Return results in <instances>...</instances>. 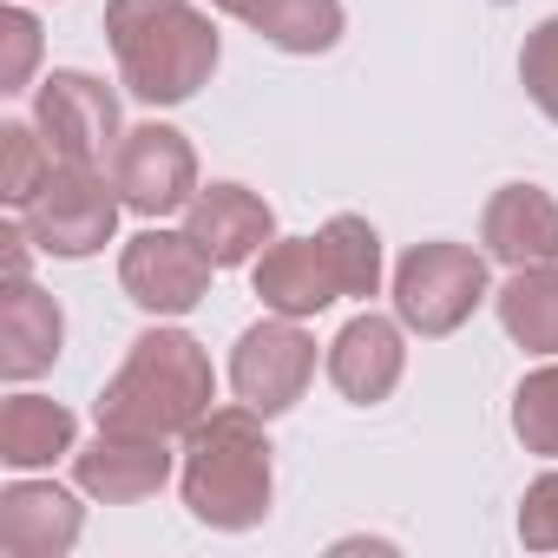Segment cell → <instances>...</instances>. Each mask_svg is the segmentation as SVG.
<instances>
[{
	"label": "cell",
	"mask_w": 558,
	"mask_h": 558,
	"mask_svg": "<svg viewBox=\"0 0 558 558\" xmlns=\"http://www.w3.org/2000/svg\"><path fill=\"white\" fill-rule=\"evenodd\" d=\"M512 434L525 440V453L558 460V355L519 381V395H512Z\"/></svg>",
	"instance_id": "cell-21"
},
{
	"label": "cell",
	"mask_w": 558,
	"mask_h": 558,
	"mask_svg": "<svg viewBox=\"0 0 558 558\" xmlns=\"http://www.w3.org/2000/svg\"><path fill=\"white\" fill-rule=\"evenodd\" d=\"M210 395H217L210 355L184 329H145L125 349L106 395H99V427L171 440V434H191L210 414Z\"/></svg>",
	"instance_id": "cell-4"
},
{
	"label": "cell",
	"mask_w": 558,
	"mask_h": 558,
	"mask_svg": "<svg viewBox=\"0 0 558 558\" xmlns=\"http://www.w3.org/2000/svg\"><path fill=\"white\" fill-rule=\"evenodd\" d=\"M283 53H329L342 40V0H210Z\"/></svg>",
	"instance_id": "cell-17"
},
{
	"label": "cell",
	"mask_w": 558,
	"mask_h": 558,
	"mask_svg": "<svg viewBox=\"0 0 558 558\" xmlns=\"http://www.w3.org/2000/svg\"><path fill=\"white\" fill-rule=\"evenodd\" d=\"M184 230L197 236V250L217 263V269H236V263H256L269 250V204L250 191V184H204L191 204H184Z\"/></svg>",
	"instance_id": "cell-12"
},
{
	"label": "cell",
	"mask_w": 558,
	"mask_h": 558,
	"mask_svg": "<svg viewBox=\"0 0 558 558\" xmlns=\"http://www.w3.org/2000/svg\"><path fill=\"white\" fill-rule=\"evenodd\" d=\"M119 184H112V171L106 165H60L53 178H47V191L21 210V223H27V236H34V250L40 256H93V250H106L112 243V230H119Z\"/></svg>",
	"instance_id": "cell-6"
},
{
	"label": "cell",
	"mask_w": 558,
	"mask_h": 558,
	"mask_svg": "<svg viewBox=\"0 0 558 558\" xmlns=\"http://www.w3.org/2000/svg\"><path fill=\"white\" fill-rule=\"evenodd\" d=\"M480 243L506 269L558 263V197L545 184H499L480 217Z\"/></svg>",
	"instance_id": "cell-14"
},
{
	"label": "cell",
	"mask_w": 558,
	"mask_h": 558,
	"mask_svg": "<svg viewBox=\"0 0 558 558\" xmlns=\"http://www.w3.org/2000/svg\"><path fill=\"white\" fill-rule=\"evenodd\" d=\"M73 414L47 395H14L0 408V460L14 473H34V466H53V460H73Z\"/></svg>",
	"instance_id": "cell-18"
},
{
	"label": "cell",
	"mask_w": 558,
	"mask_h": 558,
	"mask_svg": "<svg viewBox=\"0 0 558 558\" xmlns=\"http://www.w3.org/2000/svg\"><path fill=\"white\" fill-rule=\"evenodd\" d=\"M210 256L197 250V236L191 230H138L132 243H125V256H119V283H125V296L145 310V316H191L197 303H204V290H210Z\"/></svg>",
	"instance_id": "cell-8"
},
{
	"label": "cell",
	"mask_w": 558,
	"mask_h": 558,
	"mask_svg": "<svg viewBox=\"0 0 558 558\" xmlns=\"http://www.w3.org/2000/svg\"><path fill=\"white\" fill-rule=\"evenodd\" d=\"M408 349H401V323L362 310L355 323H342V336L329 342V381L355 401V408H381L401 388Z\"/></svg>",
	"instance_id": "cell-13"
},
{
	"label": "cell",
	"mask_w": 558,
	"mask_h": 558,
	"mask_svg": "<svg viewBox=\"0 0 558 558\" xmlns=\"http://www.w3.org/2000/svg\"><path fill=\"white\" fill-rule=\"evenodd\" d=\"M34 125L60 165H112L119 151V99L93 73H47L34 93Z\"/></svg>",
	"instance_id": "cell-10"
},
{
	"label": "cell",
	"mask_w": 558,
	"mask_h": 558,
	"mask_svg": "<svg viewBox=\"0 0 558 558\" xmlns=\"http://www.w3.org/2000/svg\"><path fill=\"white\" fill-rule=\"evenodd\" d=\"M499 323L519 349L558 355V263L512 269V283L499 290Z\"/></svg>",
	"instance_id": "cell-19"
},
{
	"label": "cell",
	"mask_w": 558,
	"mask_h": 558,
	"mask_svg": "<svg viewBox=\"0 0 558 558\" xmlns=\"http://www.w3.org/2000/svg\"><path fill=\"white\" fill-rule=\"evenodd\" d=\"M66 342V316L47 290H34L27 276H14L8 296H0V375L8 381H34L60 362Z\"/></svg>",
	"instance_id": "cell-16"
},
{
	"label": "cell",
	"mask_w": 558,
	"mask_h": 558,
	"mask_svg": "<svg viewBox=\"0 0 558 558\" xmlns=\"http://www.w3.org/2000/svg\"><path fill=\"white\" fill-rule=\"evenodd\" d=\"M310 381H316V342L303 336L296 316H269V323H256V329L236 336L230 388H236V401L256 408L263 421H269V414H290Z\"/></svg>",
	"instance_id": "cell-7"
},
{
	"label": "cell",
	"mask_w": 558,
	"mask_h": 558,
	"mask_svg": "<svg viewBox=\"0 0 558 558\" xmlns=\"http://www.w3.org/2000/svg\"><path fill=\"white\" fill-rule=\"evenodd\" d=\"M80 545V499L53 480H14L0 493V551L8 558H60Z\"/></svg>",
	"instance_id": "cell-15"
},
{
	"label": "cell",
	"mask_w": 558,
	"mask_h": 558,
	"mask_svg": "<svg viewBox=\"0 0 558 558\" xmlns=\"http://www.w3.org/2000/svg\"><path fill=\"white\" fill-rule=\"evenodd\" d=\"M519 538L532 551H558V473L532 480L525 499H519Z\"/></svg>",
	"instance_id": "cell-23"
},
{
	"label": "cell",
	"mask_w": 558,
	"mask_h": 558,
	"mask_svg": "<svg viewBox=\"0 0 558 558\" xmlns=\"http://www.w3.org/2000/svg\"><path fill=\"white\" fill-rule=\"evenodd\" d=\"M256 408H210L191 434H184V460H178V486L197 525L210 532H250L269 519V493H276V466H269V440L256 427Z\"/></svg>",
	"instance_id": "cell-2"
},
{
	"label": "cell",
	"mask_w": 558,
	"mask_h": 558,
	"mask_svg": "<svg viewBox=\"0 0 558 558\" xmlns=\"http://www.w3.org/2000/svg\"><path fill=\"white\" fill-rule=\"evenodd\" d=\"M519 80H525L532 106L558 125V14L525 34V47H519Z\"/></svg>",
	"instance_id": "cell-22"
},
{
	"label": "cell",
	"mask_w": 558,
	"mask_h": 558,
	"mask_svg": "<svg viewBox=\"0 0 558 558\" xmlns=\"http://www.w3.org/2000/svg\"><path fill=\"white\" fill-rule=\"evenodd\" d=\"M0 197H8V210H27L40 191H47V178L60 171V158H53V145L40 138V125H0Z\"/></svg>",
	"instance_id": "cell-20"
},
{
	"label": "cell",
	"mask_w": 558,
	"mask_h": 558,
	"mask_svg": "<svg viewBox=\"0 0 558 558\" xmlns=\"http://www.w3.org/2000/svg\"><path fill=\"white\" fill-rule=\"evenodd\" d=\"M381 290V236L368 217L342 210L316 236H283L256 256V296L269 316H323L342 296Z\"/></svg>",
	"instance_id": "cell-3"
},
{
	"label": "cell",
	"mask_w": 558,
	"mask_h": 558,
	"mask_svg": "<svg viewBox=\"0 0 558 558\" xmlns=\"http://www.w3.org/2000/svg\"><path fill=\"white\" fill-rule=\"evenodd\" d=\"M73 480L106 499V506H138L151 499L165 480H171V447L158 434H119V427H99L93 447H73Z\"/></svg>",
	"instance_id": "cell-11"
},
{
	"label": "cell",
	"mask_w": 558,
	"mask_h": 558,
	"mask_svg": "<svg viewBox=\"0 0 558 558\" xmlns=\"http://www.w3.org/2000/svg\"><path fill=\"white\" fill-rule=\"evenodd\" d=\"M119 80L145 106H184L217 73V27L191 0H106Z\"/></svg>",
	"instance_id": "cell-1"
},
{
	"label": "cell",
	"mask_w": 558,
	"mask_h": 558,
	"mask_svg": "<svg viewBox=\"0 0 558 558\" xmlns=\"http://www.w3.org/2000/svg\"><path fill=\"white\" fill-rule=\"evenodd\" d=\"M486 303V256L466 243H414L395 263V316L414 336H453Z\"/></svg>",
	"instance_id": "cell-5"
},
{
	"label": "cell",
	"mask_w": 558,
	"mask_h": 558,
	"mask_svg": "<svg viewBox=\"0 0 558 558\" xmlns=\"http://www.w3.org/2000/svg\"><path fill=\"white\" fill-rule=\"evenodd\" d=\"M112 184H119V197H125V210H138V217H171V210H184L204 184H197V151H191V138L184 132H171V125H132L125 138H119V151H112Z\"/></svg>",
	"instance_id": "cell-9"
},
{
	"label": "cell",
	"mask_w": 558,
	"mask_h": 558,
	"mask_svg": "<svg viewBox=\"0 0 558 558\" xmlns=\"http://www.w3.org/2000/svg\"><path fill=\"white\" fill-rule=\"evenodd\" d=\"M0 40H8V60H0V93H27V66H34V53H40V27H34V14H8L0 21Z\"/></svg>",
	"instance_id": "cell-24"
}]
</instances>
